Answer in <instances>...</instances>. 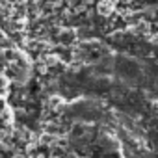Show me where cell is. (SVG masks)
Listing matches in <instances>:
<instances>
[{
	"mask_svg": "<svg viewBox=\"0 0 158 158\" xmlns=\"http://www.w3.org/2000/svg\"><path fill=\"white\" fill-rule=\"evenodd\" d=\"M74 39H76V34H74L73 28H63V30L60 32V41H61L63 45H69V43H73Z\"/></svg>",
	"mask_w": 158,
	"mask_h": 158,
	"instance_id": "7a4b0ae2",
	"label": "cell"
},
{
	"mask_svg": "<svg viewBox=\"0 0 158 158\" xmlns=\"http://www.w3.org/2000/svg\"><path fill=\"white\" fill-rule=\"evenodd\" d=\"M91 2H93V0H82V4H84V6H88V4H91Z\"/></svg>",
	"mask_w": 158,
	"mask_h": 158,
	"instance_id": "277c9868",
	"label": "cell"
},
{
	"mask_svg": "<svg viewBox=\"0 0 158 158\" xmlns=\"http://www.w3.org/2000/svg\"><path fill=\"white\" fill-rule=\"evenodd\" d=\"M114 11H115V4H114V0H101L99 6H97V13H99V15H102V17H110Z\"/></svg>",
	"mask_w": 158,
	"mask_h": 158,
	"instance_id": "6da1fadb",
	"label": "cell"
},
{
	"mask_svg": "<svg viewBox=\"0 0 158 158\" xmlns=\"http://www.w3.org/2000/svg\"><path fill=\"white\" fill-rule=\"evenodd\" d=\"M132 30H134L136 34H149V32H151V24H149L147 21H139V23L134 24Z\"/></svg>",
	"mask_w": 158,
	"mask_h": 158,
	"instance_id": "3957f363",
	"label": "cell"
}]
</instances>
